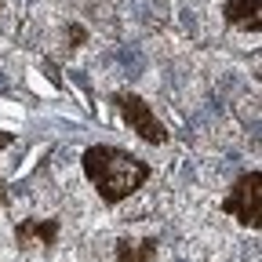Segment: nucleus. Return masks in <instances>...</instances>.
Instances as JSON below:
<instances>
[{"mask_svg": "<svg viewBox=\"0 0 262 262\" xmlns=\"http://www.w3.org/2000/svg\"><path fill=\"white\" fill-rule=\"evenodd\" d=\"M80 168L95 193L102 196V204H120L149 182V164L120 146H88Z\"/></svg>", "mask_w": 262, "mask_h": 262, "instance_id": "f257e3e1", "label": "nucleus"}, {"mask_svg": "<svg viewBox=\"0 0 262 262\" xmlns=\"http://www.w3.org/2000/svg\"><path fill=\"white\" fill-rule=\"evenodd\" d=\"M113 106H117V113L124 117V124L135 131L142 142H149V146H164V142L171 139V135H168V127H164V120L153 113V106L146 102L142 95H135V91H117V95H113Z\"/></svg>", "mask_w": 262, "mask_h": 262, "instance_id": "f03ea898", "label": "nucleus"}, {"mask_svg": "<svg viewBox=\"0 0 262 262\" xmlns=\"http://www.w3.org/2000/svg\"><path fill=\"white\" fill-rule=\"evenodd\" d=\"M222 211L233 215L248 229H258L262 226V175L244 171L233 186H229V193L222 196Z\"/></svg>", "mask_w": 262, "mask_h": 262, "instance_id": "7ed1b4c3", "label": "nucleus"}, {"mask_svg": "<svg viewBox=\"0 0 262 262\" xmlns=\"http://www.w3.org/2000/svg\"><path fill=\"white\" fill-rule=\"evenodd\" d=\"M62 237L58 219H18L15 222V241L18 248H51Z\"/></svg>", "mask_w": 262, "mask_h": 262, "instance_id": "20e7f679", "label": "nucleus"}, {"mask_svg": "<svg viewBox=\"0 0 262 262\" xmlns=\"http://www.w3.org/2000/svg\"><path fill=\"white\" fill-rule=\"evenodd\" d=\"M226 26L241 33H258L262 29V0H226L222 4Z\"/></svg>", "mask_w": 262, "mask_h": 262, "instance_id": "39448f33", "label": "nucleus"}, {"mask_svg": "<svg viewBox=\"0 0 262 262\" xmlns=\"http://www.w3.org/2000/svg\"><path fill=\"white\" fill-rule=\"evenodd\" d=\"M157 251H160V241L157 237H120L113 244L117 262H153Z\"/></svg>", "mask_w": 262, "mask_h": 262, "instance_id": "423d86ee", "label": "nucleus"}, {"mask_svg": "<svg viewBox=\"0 0 262 262\" xmlns=\"http://www.w3.org/2000/svg\"><path fill=\"white\" fill-rule=\"evenodd\" d=\"M11 142H15V135H11V131H0V153H4Z\"/></svg>", "mask_w": 262, "mask_h": 262, "instance_id": "0eeeda50", "label": "nucleus"}, {"mask_svg": "<svg viewBox=\"0 0 262 262\" xmlns=\"http://www.w3.org/2000/svg\"><path fill=\"white\" fill-rule=\"evenodd\" d=\"M4 196H8V189H4V179H0V208H4Z\"/></svg>", "mask_w": 262, "mask_h": 262, "instance_id": "6e6552de", "label": "nucleus"}]
</instances>
